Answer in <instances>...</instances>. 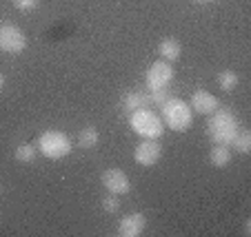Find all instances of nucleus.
Segmentation results:
<instances>
[{
  "mask_svg": "<svg viewBox=\"0 0 251 237\" xmlns=\"http://www.w3.org/2000/svg\"><path fill=\"white\" fill-rule=\"evenodd\" d=\"M238 129H240L238 118L231 113V111L220 109V107L213 111V118L209 120V124H207L209 138H211L213 142H218V144H229L233 140V135H236Z\"/></svg>",
  "mask_w": 251,
  "mask_h": 237,
  "instance_id": "obj_1",
  "label": "nucleus"
},
{
  "mask_svg": "<svg viewBox=\"0 0 251 237\" xmlns=\"http://www.w3.org/2000/svg\"><path fill=\"white\" fill-rule=\"evenodd\" d=\"M162 122L171 129V131H187L194 122V111L187 102L178 98H169L162 105Z\"/></svg>",
  "mask_w": 251,
  "mask_h": 237,
  "instance_id": "obj_2",
  "label": "nucleus"
},
{
  "mask_svg": "<svg viewBox=\"0 0 251 237\" xmlns=\"http://www.w3.org/2000/svg\"><path fill=\"white\" fill-rule=\"evenodd\" d=\"M129 124H131L133 133H138L145 140H158L162 135V131H165V124H162L160 115L153 113L151 109H145V107L133 111Z\"/></svg>",
  "mask_w": 251,
  "mask_h": 237,
  "instance_id": "obj_3",
  "label": "nucleus"
},
{
  "mask_svg": "<svg viewBox=\"0 0 251 237\" xmlns=\"http://www.w3.org/2000/svg\"><path fill=\"white\" fill-rule=\"evenodd\" d=\"M38 151L49 160H60L71 153V140L62 131L49 129L38 138Z\"/></svg>",
  "mask_w": 251,
  "mask_h": 237,
  "instance_id": "obj_4",
  "label": "nucleus"
},
{
  "mask_svg": "<svg viewBox=\"0 0 251 237\" xmlns=\"http://www.w3.org/2000/svg\"><path fill=\"white\" fill-rule=\"evenodd\" d=\"M27 47V36L20 27L11 22L0 24V51L5 53H23Z\"/></svg>",
  "mask_w": 251,
  "mask_h": 237,
  "instance_id": "obj_5",
  "label": "nucleus"
},
{
  "mask_svg": "<svg viewBox=\"0 0 251 237\" xmlns=\"http://www.w3.org/2000/svg\"><path fill=\"white\" fill-rule=\"evenodd\" d=\"M174 80V66L167 60H158L149 66L147 76H145V82H147V89H167V85Z\"/></svg>",
  "mask_w": 251,
  "mask_h": 237,
  "instance_id": "obj_6",
  "label": "nucleus"
},
{
  "mask_svg": "<svg viewBox=\"0 0 251 237\" xmlns=\"http://www.w3.org/2000/svg\"><path fill=\"white\" fill-rule=\"evenodd\" d=\"M100 182H102L104 189L114 195H125L131 191V182H129L127 173L120 171V169H107L102 173V177H100Z\"/></svg>",
  "mask_w": 251,
  "mask_h": 237,
  "instance_id": "obj_7",
  "label": "nucleus"
},
{
  "mask_svg": "<svg viewBox=\"0 0 251 237\" xmlns=\"http://www.w3.org/2000/svg\"><path fill=\"white\" fill-rule=\"evenodd\" d=\"M160 155H162L160 142H156V140H145V138H142V142L138 144L136 151H133V160L140 166H153L160 160Z\"/></svg>",
  "mask_w": 251,
  "mask_h": 237,
  "instance_id": "obj_8",
  "label": "nucleus"
},
{
  "mask_svg": "<svg viewBox=\"0 0 251 237\" xmlns=\"http://www.w3.org/2000/svg\"><path fill=\"white\" fill-rule=\"evenodd\" d=\"M191 111H196V113H202V115H211L213 111L220 107V100L216 98L213 93H209V91L204 89H198L194 95H191Z\"/></svg>",
  "mask_w": 251,
  "mask_h": 237,
  "instance_id": "obj_9",
  "label": "nucleus"
},
{
  "mask_svg": "<svg viewBox=\"0 0 251 237\" xmlns=\"http://www.w3.org/2000/svg\"><path fill=\"white\" fill-rule=\"evenodd\" d=\"M147 226V217L145 213H131L127 217L120 219L118 224V235L120 237H138Z\"/></svg>",
  "mask_w": 251,
  "mask_h": 237,
  "instance_id": "obj_10",
  "label": "nucleus"
},
{
  "mask_svg": "<svg viewBox=\"0 0 251 237\" xmlns=\"http://www.w3.org/2000/svg\"><path fill=\"white\" fill-rule=\"evenodd\" d=\"M147 105H151V102H149V95L142 93V91H129L123 98V102H120L125 113H133V111L142 109V107H147Z\"/></svg>",
  "mask_w": 251,
  "mask_h": 237,
  "instance_id": "obj_11",
  "label": "nucleus"
},
{
  "mask_svg": "<svg viewBox=\"0 0 251 237\" xmlns=\"http://www.w3.org/2000/svg\"><path fill=\"white\" fill-rule=\"evenodd\" d=\"M158 53H160L162 60L174 62V60H178V58H180L182 47H180V43H178V40H174V38H165L160 44H158Z\"/></svg>",
  "mask_w": 251,
  "mask_h": 237,
  "instance_id": "obj_12",
  "label": "nucleus"
},
{
  "mask_svg": "<svg viewBox=\"0 0 251 237\" xmlns=\"http://www.w3.org/2000/svg\"><path fill=\"white\" fill-rule=\"evenodd\" d=\"M231 160V151H229V144H213L211 151H209V162L213 166H227Z\"/></svg>",
  "mask_w": 251,
  "mask_h": 237,
  "instance_id": "obj_13",
  "label": "nucleus"
},
{
  "mask_svg": "<svg viewBox=\"0 0 251 237\" xmlns=\"http://www.w3.org/2000/svg\"><path fill=\"white\" fill-rule=\"evenodd\" d=\"M229 147H233L238 153H249L251 151V133L249 129H238L233 140L229 142Z\"/></svg>",
  "mask_w": 251,
  "mask_h": 237,
  "instance_id": "obj_14",
  "label": "nucleus"
},
{
  "mask_svg": "<svg viewBox=\"0 0 251 237\" xmlns=\"http://www.w3.org/2000/svg\"><path fill=\"white\" fill-rule=\"evenodd\" d=\"M98 140H100V135L96 127H87L78 133V147L80 149H94L98 144Z\"/></svg>",
  "mask_w": 251,
  "mask_h": 237,
  "instance_id": "obj_15",
  "label": "nucleus"
},
{
  "mask_svg": "<svg viewBox=\"0 0 251 237\" xmlns=\"http://www.w3.org/2000/svg\"><path fill=\"white\" fill-rule=\"evenodd\" d=\"M238 82H240L238 73L229 71V69H227V71H220V73H218V85H220V89L227 91V93H231V91L236 89Z\"/></svg>",
  "mask_w": 251,
  "mask_h": 237,
  "instance_id": "obj_16",
  "label": "nucleus"
},
{
  "mask_svg": "<svg viewBox=\"0 0 251 237\" xmlns=\"http://www.w3.org/2000/svg\"><path fill=\"white\" fill-rule=\"evenodd\" d=\"M36 155H38V147H36V144H20V147L16 149V160L25 162V164L33 162Z\"/></svg>",
  "mask_w": 251,
  "mask_h": 237,
  "instance_id": "obj_17",
  "label": "nucleus"
},
{
  "mask_svg": "<svg viewBox=\"0 0 251 237\" xmlns=\"http://www.w3.org/2000/svg\"><path fill=\"white\" fill-rule=\"evenodd\" d=\"M100 204H102V211H104V213H116V211L120 209V202H118V197H116L114 193L104 195Z\"/></svg>",
  "mask_w": 251,
  "mask_h": 237,
  "instance_id": "obj_18",
  "label": "nucleus"
},
{
  "mask_svg": "<svg viewBox=\"0 0 251 237\" xmlns=\"http://www.w3.org/2000/svg\"><path fill=\"white\" fill-rule=\"evenodd\" d=\"M147 95H149V102H153V105H160V107L171 98L169 91H167V89H151Z\"/></svg>",
  "mask_w": 251,
  "mask_h": 237,
  "instance_id": "obj_19",
  "label": "nucleus"
},
{
  "mask_svg": "<svg viewBox=\"0 0 251 237\" xmlns=\"http://www.w3.org/2000/svg\"><path fill=\"white\" fill-rule=\"evenodd\" d=\"M11 2H14V7L18 11H33L40 5V0H11Z\"/></svg>",
  "mask_w": 251,
  "mask_h": 237,
  "instance_id": "obj_20",
  "label": "nucleus"
},
{
  "mask_svg": "<svg viewBox=\"0 0 251 237\" xmlns=\"http://www.w3.org/2000/svg\"><path fill=\"white\" fill-rule=\"evenodd\" d=\"M242 233H245V235H249V233H251V222H245V231H242Z\"/></svg>",
  "mask_w": 251,
  "mask_h": 237,
  "instance_id": "obj_21",
  "label": "nucleus"
},
{
  "mask_svg": "<svg viewBox=\"0 0 251 237\" xmlns=\"http://www.w3.org/2000/svg\"><path fill=\"white\" fill-rule=\"evenodd\" d=\"M5 85H7V78L2 76V73H0V89H2V86H5Z\"/></svg>",
  "mask_w": 251,
  "mask_h": 237,
  "instance_id": "obj_22",
  "label": "nucleus"
},
{
  "mask_svg": "<svg viewBox=\"0 0 251 237\" xmlns=\"http://www.w3.org/2000/svg\"><path fill=\"white\" fill-rule=\"evenodd\" d=\"M194 2H198V5H207V2H211V0H194Z\"/></svg>",
  "mask_w": 251,
  "mask_h": 237,
  "instance_id": "obj_23",
  "label": "nucleus"
},
{
  "mask_svg": "<svg viewBox=\"0 0 251 237\" xmlns=\"http://www.w3.org/2000/svg\"><path fill=\"white\" fill-rule=\"evenodd\" d=\"M0 191H2V186H0Z\"/></svg>",
  "mask_w": 251,
  "mask_h": 237,
  "instance_id": "obj_24",
  "label": "nucleus"
}]
</instances>
